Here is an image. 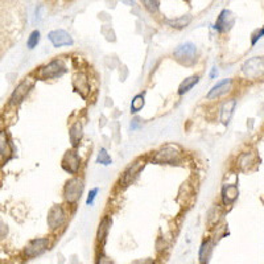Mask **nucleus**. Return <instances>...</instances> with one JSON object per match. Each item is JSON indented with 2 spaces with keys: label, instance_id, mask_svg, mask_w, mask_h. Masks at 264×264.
<instances>
[{
  "label": "nucleus",
  "instance_id": "obj_11",
  "mask_svg": "<svg viewBox=\"0 0 264 264\" xmlns=\"http://www.w3.org/2000/svg\"><path fill=\"white\" fill-rule=\"evenodd\" d=\"M61 164H62V168H64L65 171L71 174H76L80 171V156H78L77 152H74V150H67L66 154L64 155V157H62Z\"/></svg>",
  "mask_w": 264,
  "mask_h": 264
},
{
  "label": "nucleus",
  "instance_id": "obj_8",
  "mask_svg": "<svg viewBox=\"0 0 264 264\" xmlns=\"http://www.w3.org/2000/svg\"><path fill=\"white\" fill-rule=\"evenodd\" d=\"M66 221V214H65L64 207L61 205H54V206L50 207L49 213H48V226H49L52 230H57L60 229L62 224Z\"/></svg>",
  "mask_w": 264,
  "mask_h": 264
},
{
  "label": "nucleus",
  "instance_id": "obj_26",
  "mask_svg": "<svg viewBox=\"0 0 264 264\" xmlns=\"http://www.w3.org/2000/svg\"><path fill=\"white\" fill-rule=\"evenodd\" d=\"M40 43V32L39 30H33L32 33L29 34L27 40V47L29 49H33V48L37 47V44Z\"/></svg>",
  "mask_w": 264,
  "mask_h": 264
},
{
  "label": "nucleus",
  "instance_id": "obj_31",
  "mask_svg": "<svg viewBox=\"0 0 264 264\" xmlns=\"http://www.w3.org/2000/svg\"><path fill=\"white\" fill-rule=\"evenodd\" d=\"M263 34H264V29H263V28H260V29H257L256 32H255L254 39H252V41H251V44H252V45H255V44L257 43V40H259V39H261V37H263Z\"/></svg>",
  "mask_w": 264,
  "mask_h": 264
},
{
  "label": "nucleus",
  "instance_id": "obj_4",
  "mask_svg": "<svg viewBox=\"0 0 264 264\" xmlns=\"http://www.w3.org/2000/svg\"><path fill=\"white\" fill-rule=\"evenodd\" d=\"M33 86H34L33 78L28 77L24 81H21L20 84L16 86V89L12 91V94H11L10 106H14V107L15 106H19V104L25 99V97H27L28 94H29V91L33 89Z\"/></svg>",
  "mask_w": 264,
  "mask_h": 264
},
{
  "label": "nucleus",
  "instance_id": "obj_32",
  "mask_svg": "<svg viewBox=\"0 0 264 264\" xmlns=\"http://www.w3.org/2000/svg\"><path fill=\"white\" fill-rule=\"evenodd\" d=\"M132 264H155V261L152 259H141V260H136Z\"/></svg>",
  "mask_w": 264,
  "mask_h": 264
},
{
  "label": "nucleus",
  "instance_id": "obj_7",
  "mask_svg": "<svg viewBox=\"0 0 264 264\" xmlns=\"http://www.w3.org/2000/svg\"><path fill=\"white\" fill-rule=\"evenodd\" d=\"M144 167H145V160H143V159H139V160L134 161V163L124 171V173L122 174L121 185L128 186V185L132 184L137 178V176L140 174V172L143 171Z\"/></svg>",
  "mask_w": 264,
  "mask_h": 264
},
{
  "label": "nucleus",
  "instance_id": "obj_33",
  "mask_svg": "<svg viewBox=\"0 0 264 264\" xmlns=\"http://www.w3.org/2000/svg\"><path fill=\"white\" fill-rule=\"evenodd\" d=\"M139 122H140V119H139V118H135L134 121H132V123H131V128H132V130H136V128L139 127Z\"/></svg>",
  "mask_w": 264,
  "mask_h": 264
},
{
  "label": "nucleus",
  "instance_id": "obj_12",
  "mask_svg": "<svg viewBox=\"0 0 264 264\" xmlns=\"http://www.w3.org/2000/svg\"><path fill=\"white\" fill-rule=\"evenodd\" d=\"M231 85H233V80L231 78H224L221 80L219 82L211 87L210 91L207 93L206 98L207 99H217V98L222 97L224 94H228L231 89Z\"/></svg>",
  "mask_w": 264,
  "mask_h": 264
},
{
  "label": "nucleus",
  "instance_id": "obj_23",
  "mask_svg": "<svg viewBox=\"0 0 264 264\" xmlns=\"http://www.w3.org/2000/svg\"><path fill=\"white\" fill-rule=\"evenodd\" d=\"M144 104H145L144 95L143 94H139V95H136V97L132 99V102H131V112H139V111L144 107Z\"/></svg>",
  "mask_w": 264,
  "mask_h": 264
},
{
  "label": "nucleus",
  "instance_id": "obj_30",
  "mask_svg": "<svg viewBox=\"0 0 264 264\" xmlns=\"http://www.w3.org/2000/svg\"><path fill=\"white\" fill-rule=\"evenodd\" d=\"M8 234V228H7V224L4 223V222L0 221V241L2 239H4V238L7 237Z\"/></svg>",
  "mask_w": 264,
  "mask_h": 264
},
{
  "label": "nucleus",
  "instance_id": "obj_13",
  "mask_svg": "<svg viewBox=\"0 0 264 264\" xmlns=\"http://www.w3.org/2000/svg\"><path fill=\"white\" fill-rule=\"evenodd\" d=\"M234 21L235 19L233 12L229 10H223L221 14H219V16H218L214 28L218 32H228V30H230V28L234 25Z\"/></svg>",
  "mask_w": 264,
  "mask_h": 264
},
{
  "label": "nucleus",
  "instance_id": "obj_21",
  "mask_svg": "<svg viewBox=\"0 0 264 264\" xmlns=\"http://www.w3.org/2000/svg\"><path fill=\"white\" fill-rule=\"evenodd\" d=\"M198 81H200V76H192V77H187L186 80L181 82L180 87H178V94H180V95L186 94L187 91L191 90L192 87L194 86V85L198 84Z\"/></svg>",
  "mask_w": 264,
  "mask_h": 264
},
{
  "label": "nucleus",
  "instance_id": "obj_34",
  "mask_svg": "<svg viewBox=\"0 0 264 264\" xmlns=\"http://www.w3.org/2000/svg\"><path fill=\"white\" fill-rule=\"evenodd\" d=\"M217 74H218L217 67H213V70H211V73H210V77L211 78H215V76H217Z\"/></svg>",
  "mask_w": 264,
  "mask_h": 264
},
{
  "label": "nucleus",
  "instance_id": "obj_27",
  "mask_svg": "<svg viewBox=\"0 0 264 264\" xmlns=\"http://www.w3.org/2000/svg\"><path fill=\"white\" fill-rule=\"evenodd\" d=\"M144 4H145V8H147L148 11H149L150 14H156L157 11H159V2H152V0H145L144 2Z\"/></svg>",
  "mask_w": 264,
  "mask_h": 264
},
{
  "label": "nucleus",
  "instance_id": "obj_20",
  "mask_svg": "<svg viewBox=\"0 0 264 264\" xmlns=\"http://www.w3.org/2000/svg\"><path fill=\"white\" fill-rule=\"evenodd\" d=\"M111 224H112L111 218L104 217L103 219H102V222L99 223V229H98V234H97L98 241L102 242V243H104V241H106V237H107V234H108V231H110Z\"/></svg>",
  "mask_w": 264,
  "mask_h": 264
},
{
  "label": "nucleus",
  "instance_id": "obj_6",
  "mask_svg": "<svg viewBox=\"0 0 264 264\" xmlns=\"http://www.w3.org/2000/svg\"><path fill=\"white\" fill-rule=\"evenodd\" d=\"M49 248V239L48 238H36L32 239L29 243L24 248V256L28 259H33V257L40 256L45 251Z\"/></svg>",
  "mask_w": 264,
  "mask_h": 264
},
{
  "label": "nucleus",
  "instance_id": "obj_2",
  "mask_svg": "<svg viewBox=\"0 0 264 264\" xmlns=\"http://www.w3.org/2000/svg\"><path fill=\"white\" fill-rule=\"evenodd\" d=\"M67 71L66 65L62 60H53L45 66H41L37 71V78L40 80H53V78L62 77Z\"/></svg>",
  "mask_w": 264,
  "mask_h": 264
},
{
  "label": "nucleus",
  "instance_id": "obj_28",
  "mask_svg": "<svg viewBox=\"0 0 264 264\" xmlns=\"http://www.w3.org/2000/svg\"><path fill=\"white\" fill-rule=\"evenodd\" d=\"M98 192H99V189H98V187H94V189H91L90 193H89V196H87V200H86L87 205H93L94 204V200H95V197H97Z\"/></svg>",
  "mask_w": 264,
  "mask_h": 264
},
{
  "label": "nucleus",
  "instance_id": "obj_14",
  "mask_svg": "<svg viewBox=\"0 0 264 264\" xmlns=\"http://www.w3.org/2000/svg\"><path fill=\"white\" fill-rule=\"evenodd\" d=\"M73 86L82 98H86L87 94L90 93V82L86 74L77 73L73 77Z\"/></svg>",
  "mask_w": 264,
  "mask_h": 264
},
{
  "label": "nucleus",
  "instance_id": "obj_5",
  "mask_svg": "<svg viewBox=\"0 0 264 264\" xmlns=\"http://www.w3.org/2000/svg\"><path fill=\"white\" fill-rule=\"evenodd\" d=\"M82 192H84V181L78 177L71 178V180L67 181L66 185H65V200H66L69 204H76L81 198V196H82Z\"/></svg>",
  "mask_w": 264,
  "mask_h": 264
},
{
  "label": "nucleus",
  "instance_id": "obj_29",
  "mask_svg": "<svg viewBox=\"0 0 264 264\" xmlns=\"http://www.w3.org/2000/svg\"><path fill=\"white\" fill-rule=\"evenodd\" d=\"M97 264H114V261L111 260L108 256H106V255L100 254L97 259Z\"/></svg>",
  "mask_w": 264,
  "mask_h": 264
},
{
  "label": "nucleus",
  "instance_id": "obj_15",
  "mask_svg": "<svg viewBox=\"0 0 264 264\" xmlns=\"http://www.w3.org/2000/svg\"><path fill=\"white\" fill-rule=\"evenodd\" d=\"M12 156V145L6 131H0V160L7 163Z\"/></svg>",
  "mask_w": 264,
  "mask_h": 264
},
{
  "label": "nucleus",
  "instance_id": "obj_19",
  "mask_svg": "<svg viewBox=\"0 0 264 264\" xmlns=\"http://www.w3.org/2000/svg\"><path fill=\"white\" fill-rule=\"evenodd\" d=\"M82 135H84V128H82V124L80 122H76L70 127V132H69V136H70V141L73 147H77L80 144L81 139H82Z\"/></svg>",
  "mask_w": 264,
  "mask_h": 264
},
{
  "label": "nucleus",
  "instance_id": "obj_10",
  "mask_svg": "<svg viewBox=\"0 0 264 264\" xmlns=\"http://www.w3.org/2000/svg\"><path fill=\"white\" fill-rule=\"evenodd\" d=\"M48 39L53 47L60 48V47H69V45H73L74 40L73 37L70 36V33H67L66 30L64 29H56L52 30L48 33Z\"/></svg>",
  "mask_w": 264,
  "mask_h": 264
},
{
  "label": "nucleus",
  "instance_id": "obj_17",
  "mask_svg": "<svg viewBox=\"0 0 264 264\" xmlns=\"http://www.w3.org/2000/svg\"><path fill=\"white\" fill-rule=\"evenodd\" d=\"M211 254H213V242L210 239L202 242L200 247V252H198V259H200L201 264H207L210 260Z\"/></svg>",
  "mask_w": 264,
  "mask_h": 264
},
{
  "label": "nucleus",
  "instance_id": "obj_3",
  "mask_svg": "<svg viewBox=\"0 0 264 264\" xmlns=\"http://www.w3.org/2000/svg\"><path fill=\"white\" fill-rule=\"evenodd\" d=\"M182 160V152L177 147L167 145L155 154L152 161L157 164H178Z\"/></svg>",
  "mask_w": 264,
  "mask_h": 264
},
{
  "label": "nucleus",
  "instance_id": "obj_9",
  "mask_svg": "<svg viewBox=\"0 0 264 264\" xmlns=\"http://www.w3.org/2000/svg\"><path fill=\"white\" fill-rule=\"evenodd\" d=\"M261 71H263V58L261 57L250 58L242 66V73L247 78H251V80L259 77Z\"/></svg>",
  "mask_w": 264,
  "mask_h": 264
},
{
  "label": "nucleus",
  "instance_id": "obj_24",
  "mask_svg": "<svg viewBox=\"0 0 264 264\" xmlns=\"http://www.w3.org/2000/svg\"><path fill=\"white\" fill-rule=\"evenodd\" d=\"M97 163L102 165L112 164V159H111V156L108 155L107 150H106V148H100L99 154H98V157H97Z\"/></svg>",
  "mask_w": 264,
  "mask_h": 264
},
{
  "label": "nucleus",
  "instance_id": "obj_1",
  "mask_svg": "<svg viewBox=\"0 0 264 264\" xmlns=\"http://www.w3.org/2000/svg\"><path fill=\"white\" fill-rule=\"evenodd\" d=\"M173 57L184 66H193L197 61V47L193 43L180 44L173 52Z\"/></svg>",
  "mask_w": 264,
  "mask_h": 264
},
{
  "label": "nucleus",
  "instance_id": "obj_16",
  "mask_svg": "<svg viewBox=\"0 0 264 264\" xmlns=\"http://www.w3.org/2000/svg\"><path fill=\"white\" fill-rule=\"evenodd\" d=\"M235 106H237V99H230L228 102H224L223 106L221 107V117H219L222 123L229 124L231 117L234 114Z\"/></svg>",
  "mask_w": 264,
  "mask_h": 264
},
{
  "label": "nucleus",
  "instance_id": "obj_25",
  "mask_svg": "<svg viewBox=\"0 0 264 264\" xmlns=\"http://www.w3.org/2000/svg\"><path fill=\"white\" fill-rule=\"evenodd\" d=\"M254 164V155L252 154H243L239 157V167L242 169H247V167Z\"/></svg>",
  "mask_w": 264,
  "mask_h": 264
},
{
  "label": "nucleus",
  "instance_id": "obj_22",
  "mask_svg": "<svg viewBox=\"0 0 264 264\" xmlns=\"http://www.w3.org/2000/svg\"><path fill=\"white\" fill-rule=\"evenodd\" d=\"M192 17L189 15H185V16H181L178 19H174V20H165V23L172 28H177V29H182L191 23Z\"/></svg>",
  "mask_w": 264,
  "mask_h": 264
},
{
  "label": "nucleus",
  "instance_id": "obj_18",
  "mask_svg": "<svg viewBox=\"0 0 264 264\" xmlns=\"http://www.w3.org/2000/svg\"><path fill=\"white\" fill-rule=\"evenodd\" d=\"M238 196H239V191H238L237 185H224L223 189H222V197H223L224 205L234 202Z\"/></svg>",
  "mask_w": 264,
  "mask_h": 264
}]
</instances>
